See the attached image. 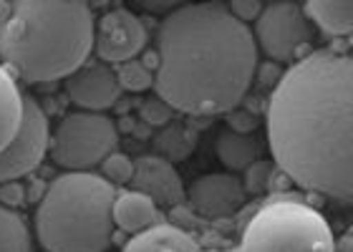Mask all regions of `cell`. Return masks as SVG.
Returning <instances> with one entry per match:
<instances>
[{"mask_svg": "<svg viewBox=\"0 0 353 252\" xmlns=\"http://www.w3.org/2000/svg\"><path fill=\"white\" fill-rule=\"evenodd\" d=\"M272 162L293 185L353 202V56L313 51L288 68L268 101Z\"/></svg>", "mask_w": 353, "mask_h": 252, "instance_id": "cell-1", "label": "cell"}, {"mask_svg": "<svg viewBox=\"0 0 353 252\" xmlns=\"http://www.w3.org/2000/svg\"><path fill=\"white\" fill-rule=\"evenodd\" d=\"M154 91L174 112L228 114L255 81L258 43L228 3L174 6L157 25Z\"/></svg>", "mask_w": 353, "mask_h": 252, "instance_id": "cell-2", "label": "cell"}, {"mask_svg": "<svg viewBox=\"0 0 353 252\" xmlns=\"http://www.w3.org/2000/svg\"><path fill=\"white\" fill-rule=\"evenodd\" d=\"M96 15L81 0H13L0 8V61L28 83H51L91 59Z\"/></svg>", "mask_w": 353, "mask_h": 252, "instance_id": "cell-3", "label": "cell"}, {"mask_svg": "<svg viewBox=\"0 0 353 252\" xmlns=\"http://www.w3.org/2000/svg\"><path fill=\"white\" fill-rule=\"evenodd\" d=\"M117 187L96 171H63L36 207V240L46 252H106L114 245Z\"/></svg>", "mask_w": 353, "mask_h": 252, "instance_id": "cell-4", "label": "cell"}, {"mask_svg": "<svg viewBox=\"0 0 353 252\" xmlns=\"http://www.w3.org/2000/svg\"><path fill=\"white\" fill-rule=\"evenodd\" d=\"M240 252H336V238L313 204L278 194L248 217Z\"/></svg>", "mask_w": 353, "mask_h": 252, "instance_id": "cell-5", "label": "cell"}, {"mask_svg": "<svg viewBox=\"0 0 353 252\" xmlns=\"http://www.w3.org/2000/svg\"><path fill=\"white\" fill-rule=\"evenodd\" d=\"M119 149V126L106 114L68 112L51 132L53 164L66 171H91Z\"/></svg>", "mask_w": 353, "mask_h": 252, "instance_id": "cell-6", "label": "cell"}, {"mask_svg": "<svg viewBox=\"0 0 353 252\" xmlns=\"http://www.w3.org/2000/svg\"><path fill=\"white\" fill-rule=\"evenodd\" d=\"M255 43L263 48L268 61L275 63H295V56L316 36V25L310 23L305 6L293 0L265 3L263 13L255 21Z\"/></svg>", "mask_w": 353, "mask_h": 252, "instance_id": "cell-7", "label": "cell"}, {"mask_svg": "<svg viewBox=\"0 0 353 252\" xmlns=\"http://www.w3.org/2000/svg\"><path fill=\"white\" fill-rule=\"evenodd\" d=\"M48 147H51L48 114L36 96L26 94L21 129L13 141L0 151V185L18 182L21 177L36 171V167L48 154Z\"/></svg>", "mask_w": 353, "mask_h": 252, "instance_id": "cell-8", "label": "cell"}, {"mask_svg": "<svg viewBox=\"0 0 353 252\" xmlns=\"http://www.w3.org/2000/svg\"><path fill=\"white\" fill-rule=\"evenodd\" d=\"M147 41L149 33L144 21L124 6L111 8L96 21V59L109 66H121L126 61L139 59V53L147 48Z\"/></svg>", "mask_w": 353, "mask_h": 252, "instance_id": "cell-9", "label": "cell"}, {"mask_svg": "<svg viewBox=\"0 0 353 252\" xmlns=\"http://www.w3.org/2000/svg\"><path fill=\"white\" fill-rule=\"evenodd\" d=\"M66 96L79 112H96L103 114L106 109L117 106L121 98V86L117 78V68L103 63L99 59H88L79 71L68 76Z\"/></svg>", "mask_w": 353, "mask_h": 252, "instance_id": "cell-10", "label": "cell"}, {"mask_svg": "<svg viewBox=\"0 0 353 252\" xmlns=\"http://www.w3.org/2000/svg\"><path fill=\"white\" fill-rule=\"evenodd\" d=\"M248 200L243 179L230 171H210L187 187V202L197 215L207 220L232 217Z\"/></svg>", "mask_w": 353, "mask_h": 252, "instance_id": "cell-11", "label": "cell"}, {"mask_svg": "<svg viewBox=\"0 0 353 252\" xmlns=\"http://www.w3.org/2000/svg\"><path fill=\"white\" fill-rule=\"evenodd\" d=\"M129 187L152 197L159 209H174L187 200L176 167L157 154H141L134 159V179Z\"/></svg>", "mask_w": 353, "mask_h": 252, "instance_id": "cell-12", "label": "cell"}, {"mask_svg": "<svg viewBox=\"0 0 353 252\" xmlns=\"http://www.w3.org/2000/svg\"><path fill=\"white\" fill-rule=\"evenodd\" d=\"M111 217H114V227L124 235H137V232H144L162 222V212L157 207V202L132 187L117 189Z\"/></svg>", "mask_w": 353, "mask_h": 252, "instance_id": "cell-13", "label": "cell"}, {"mask_svg": "<svg viewBox=\"0 0 353 252\" xmlns=\"http://www.w3.org/2000/svg\"><path fill=\"white\" fill-rule=\"evenodd\" d=\"M121 252H199V242L179 224L159 222L132 235Z\"/></svg>", "mask_w": 353, "mask_h": 252, "instance_id": "cell-14", "label": "cell"}, {"mask_svg": "<svg viewBox=\"0 0 353 252\" xmlns=\"http://www.w3.org/2000/svg\"><path fill=\"white\" fill-rule=\"evenodd\" d=\"M26 91L18 86L15 76L0 63V151L13 141L23 121Z\"/></svg>", "mask_w": 353, "mask_h": 252, "instance_id": "cell-15", "label": "cell"}, {"mask_svg": "<svg viewBox=\"0 0 353 252\" xmlns=\"http://www.w3.org/2000/svg\"><path fill=\"white\" fill-rule=\"evenodd\" d=\"M214 154L228 169L240 171L260 159V141L252 134H237L232 129H222L214 141Z\"/></svg>", "mask_w": 353, "mask_h": 252, "instance_id": "cell-16", "label": "cell"}, {"mask_svg": "<svg viewBox=\"0 0 353 252\" xmlns=\"http://www.w3.org/2000/svg\"><path fill=\"white\" fill-rule=\"evenodd\" d=\"M303 6L316 30H323L328 36L353 33V0H310Z\"/></svg>", "mask_w": 353, "mask_h": 252, "instance_id": "cell-17", "label": "cell"}, {"mask_svg": "<svg viewBox=\"0 0 353 252\" xmlns=\"http://www.w3.org/2000/svg\"><path fill=\"white\" fill-rule=\"evenodd\" d=\"M154 149L157 156H162L167 162H184L187 156L197 147V134L184 124H167L154 134Z\"/></svg>", "mask_w": 353, "mask_h": 252, "instance_id": "cell-18", "label": "cell"}, {"mask_svg": "<svg viewBox=\"0 0 353 252\" xmlns=\"http://www.w3.org/2000/svg\"><path fill=\"white\" fill-rule=\"evenodd\" d=\"M0 252H33V235L18 209L0 204Z\"/></svg>", "mask_w": 353, "mask_h": 252, "instance_id": "cell-19", "label": "cell"}, {"mask_svg": "<svg viewBox=\"0 0 353 252\" xmlns=\"http://www.w3.org/2000/svg\"><path fill=\"white\" fill-rule=\"evenodd\" d=\"M117 78L121 91H132V94H141L154 86V71H149L141 59L126 61L121 66H117Z\"/></svg>", "mask_w": 353, "mask_h": 252, "instance_id": "cell-20", "label": "cell"}, {"mask_svg": "<svg viewBox=\"0 0 353 252\" xmlns=\"http://www.w3.org/2000/svg\"><path fill=\"white\" fill-rule=\"evenodd\" d=\"M101 177L114 187H129L134 179V159L126 151H114L101 162Z\"/></svg>", "mask_w": 353, "mask_h": 252, "instance_id": "cell-21", "label": "cell"}, {"mask_svg": "<svg viewBox=\"0 0 353 252\" xmlns=\"http://www.w3.org/2000/svg\"><path fill=\"white\" fill-rule=\"evenodd\" d=\"M272 174H275V162H268V159H258L255 164H250L245 169L243 187L248 194H255V197H263L268 189H270Z\"/></svg>", "mask_w": 353, "mask_h": 252, "instance_id": "cell-22", "label": "cell"}, {"mask_svg": "<svg viewBox=\"0 0 353 252\" xmlns=\"http://www.w3.org/2000/svg\"><path fill=\"white\" fill-rule=\"evenodd\" d=\"M172 116H174V109H172L164 98H159L154 94V96H149V98H144L141 101V106H139V119H141V124H147V126H167V124H172Z\"/></svg>", "mask_w": 353, "mask_h": 252, "instance_id": "cell-23", "label": "cell"}, {"mask_svg": "<svg viewBox=\"0 0 353 252\" xmlns=\"http://www.w3.org/2000/svg\"><path fill=\"white\" fill-rule=\"evenodd\" d=\"M228 129L237 134H252L258 129V116L250 112V109H243V106H237L232 112H228Z\"/></svg>", "mask_w": 353, "mask_h": 252, "instance_id": "cell-24", "label": "cell"}, {"mask_svg": "<svg viewBox=\"0 0 353 252\" xmlns=\"http://www.w3.org/2000/svg\"><path fill=\"white\" fill-rule=\"evenodd\" d=\"M28 202V192H26V187L21 185V179L18 182H6V185H0V204H6L10 209H18L21 204Z\"/></svg>", "mask_w": 353, "mask_h": 252, "instance_id": "cell-25", "label": "cell"}, {"mask_svg": "<svg viewBox=\"0 0 353 252\" xmlns=\"http://www.w3.org/2000/svg\"><path fill=\"white\" fill-rule=\"evenodd\" d=\"M283 66L280 63H275V61H265V63H258V68H255V78H258L260 86H265V89H275L280 83V78H283Z\"/></svg>", "mask_w": 353, "mask_h": 252, "instance_id": "cell-26", "label": "cell"}, {"mask_svg": "<svg viewBox=\"0 0 353 252\" xmlns=\"http://www.w3.org/2000/svg\"><path fill=\"white\" fill-rule=\"evenodd\" d=\"M230 13L235 15L237 21H243L245 25L250 21H258V15L263 13V3L258 0H237V3H230Z\"/></svg>", "mask_w": 353, "mask_h": 252, "instance_id": "cell-27", "label": "cell"}, {"mask_svg": "<svg viewBox=\"0 0 353 252\" xmlns=\"http://www.w3.org/2000/svg\"><path fill=\"white\" fill-rule=\"evenodd\" d=\"M336 252H353V230L341 235L339 242H336Z\"/></svg>", "mask_w": 353, "mask_h": 252, "instance_id": "cell-28", "label": "cell"}, {"mask_svg": "<svg viewBox=\"0 0 353 252\" xmlns=\"http://www.w3.org/2000/svg\"><path fill=\"white\" fill-rule=\"evenodd\" d=\"M0 8H3V3H0Z\"/></svg>", "mask_w": 353, "mask_h": 252, "instance_id": "cell-29", "label": "cell"}]
</instances>
